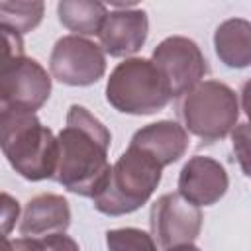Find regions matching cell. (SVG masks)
I'll list each match as a JSON object with an SVG mask.
<instances>
[{
    "label": "cell",
    "instance_id": "obj_19",
    "mask_svg": "<svg viewBox=\"0 0 251 251\" xmlns=\"http://www.w3.org/2000/svg\"><path fill=\"white\" fill-rule=\"evenodd\" d=\"M18 220H20V202L8 192H0V249H12L8 235L16 227Z\"/></svg>",
    "mask_w": 251,
    "mask_h": 251
},
{
    "label": "cell",
    "instance_id": "obj_21",
    "mask_svg": "<svg viewBox=\"0 0 251 251\" xmlns=\"http://www.w3.org/2000/svg\"><path fill=\"white\" fill-rule=\"evenodd\" d=\"M231 131H233L231 133V137H233V151H235V155H237V159L241 163L243 173L249 175L247 173V124L243 122V124L235 126Z\"/></svg>",
    "mask_w": 251,
    "mask_h": 251
},
{
    "label": "cell",
    "instance_id": "obj_6",
    "mask_svg": "<svg viewBox=\"0 0 251 251\" xmlns=\"http://www.w3.org/2000/svg\"><path fill=\"white\" fill-rule=\"evenodd\" d=\"M202 220L200 206L188 202L178 192L163 194L151 204V237L159 249H196Z\"/></svg>",
    "mask_w": 251,
    "mask_h": 251
},
{
    "label": "cell",
    "instance_id": "obj_17",
    "mask_svg": "<svg viewBox=\"0 0 251 251\" xmlns=\"http://www.w3.org/2000/svg\"><path fill=\"white\" fill-rule=\"evenodd\" d=\"M106 245L114 251L124 249H135V251H153L157 249L151 233L137 229V227H120V229H108L106 231Z\"/></svg>",
    "mask_w": 251,
    "mask_h": 251
},
{
    "label": "cell",
    "instance_id": "obj_15",
    "mask_svg": "<svg viewBox=\"0 0 251 251\" xmlns=\"http://www.w3.org/2000/svg\"><path fill=\"white\" fill-rule=\"evenodd\" d=\"M106 6L102 0H59V22L76 35H98L106 18Z\"/></svg>",
    "mask_w": 251,
    "mask_h": 251
},
{
    "label": "cell",
    "instance_id": "obj_22",
    "mask_svg": "<svg viewBox=\"0 0 251 251\" xmlns=\"http://www.w3.org/2000/svg\"><path fill=\"white\" fill-rule=\"evenodd\" d=\"M102 2H106L110 6H116V8H129V6L139 4L141 0H102Z\"/></svg>",
    "mask_w": 251,
    "mask_h": 251
},
{
    "label": "cell",
    "instance_id": "obj_1",
    "mask_svg": "<svg viewBox=\"0 0 251 251\" xmlns=\"http://www.w3.org/2000/svg\"><path fill=\"white\" fill-rule=\"evenodd\" d=\"M110 129L84 106L73 104L57 135L55 180L73 194L92 198L110 173Z\"/></svg>",
    "mask_w": 251,
    "mask_h": 251
},
{
    "label": "cell",
    "instance_id": "obj_12",
    "mask_svg": "<svg viewBox=\"0 0 251 251\" xmlns=\"http://www.w3.org/2000/svg\"><path fill=\"white\" fill-rule=\"evenodd\" d=\"M71 226V206L61 194H37L27 200L18 231L22 237H43L67 231Z\"/></svg>",
    "mask_w": 251,
    "mask_h": 251
},
{
    "label": "cell",
    "instance_id": "obj_13",
    "mask_svg": "<svg viewBox=\"0 0 251 251\" xmlns=\"http://www.w3.org/2000/svg\"><path fill=\"white\" fill-rule=\"evenodd\" d=\"M129 143L153 155L163 167H169L186 153L188 131L173 120H161L137 129Z\"/></svg>",
    "mask_w": 251,
    "mask_h": 251
},
{
    "label": "cell",
    "instance_id": "obj_16",
    "mask_svg": "<svg viewBox=\"0 0 251 251\" xmlns=\"http://www.w3.org/2000/svg\"><path fill=\"white\" fill-rule=\"evenodd\" d=\"M45 14L43 0H0V24L18 33L33 31Z\"/></svg>",
    "mask_w": 251,
    "mask_h": 251
},
{
    "label": "cell",
    "instance_id": "obj_2",
    "mask_svg": "<svg viewBox=\"0 0 251 251\" xmlns=\"http://www.w3.org/2000/svg\"><path fill=\"white\" fill-rule=\"evenodd\" d=\"M0 149L25 180L51 178L57 167V137L35 112L0 100Z\"/></svg>",
    "mask_w": 251,
    "mask_h": 251
},
{
    "label": "cell",
    "instance_id": "obj_18",
    "mask_svg": "<svg viewBox=\"0 0 251 251\" xmlns=\"http://www.w3.org/2000/svg\"><path fill=\"white\" fill-rule=\"evenodd\" d=\"M24 49L22 33L0 24V75L24 57Z\"/></svg>",
    "mask_w": 251,
    "mask_h": 251
},
{
    "label": "cell",
    "instance_id": "obj_5",
    "mask_svg": "<svg viewBox=\"0 0 251 251\" xmlns=\"http://www.w3.org/2000/svg\"><path fill=\"white\" fill-rule=\"evenodd\" d=\"M171 98L163 75L151 59L143 57H129L118 63L106 82V100L122 114H157Z\"/></svg>",
    "mask_w": 251,
    "mask_h": 251
},
{
    "label": "cell",
    "instance_id": "obj_4",
    "mask_svg": "<svg viewBox=\"0 0 251 251\" xmlns=\"http://www.w3.org/2000/svg\"><path fill=\"white\" fill-rule=\"evenodd\" d=\"M178 98L184 129L204 143L224 139L237 126L239 98L233 88L220 80H200Z\"/></svg>",
    "mask_w": 251,
    "mask_h": 251
},
{
    "label": "cell",
    "instance_id": "obj_10",
    "mask_svg": "<svg viewBox=\"0 0 251 251\" xmlns=\"http://www.w3.org/2000/svg\"><path fill=\"white\" fill-rule=\"evenodd\" d=\"M229 186L226 167L206 155L190 157L178 175V194L196 206L216 204Z\"/></svg>",
    "mask_w": 251,
    "mask_h": 251
},
{
    "label": "cell",
    "instance_id": "obj_8",
    "mask_svg": "<svg viewBox=\"0 0 251 251\" xmlns=\"http://www.w3.org/2000/svg\"><path fill=\"white\" fill-rule=\"evenodd\" d=\"M151 61L163 75L173 98L182 96L208 73V65L198 43L184 35L165 37L153 49Z\"/></svg>",
    "mask_w": 251,
    "mask_h": 251
},
{
    "label": "cell",
    "instance_id": "obj_9",
    "mask_svg": "<svg viewBox=\"0 0 251 251\" xmlns=\"http://www.w3.org/2000/svg\"><path fill=\"white\" fill-rule=\"evenodd\" d=\"M51 94V76L47 71L29 57H22L0 75V100L25 108L39 110Z\"/></svg>",
    "mask_w": 251,
    "mask_h": 251
},
{
    "label": "cell",
    "instance_id": "obj_20",
    "mask_svg": "<svg viewBox=\"0 0 251 251\" xmlns=\"http://www.w3.org/2000/svg\"><path fill=\"white\" fill-rule=\"evenodd\" d=\"M12 249H78V243L71 239L65 231L43 235V237H20L12 243Z\"/></svg>",
    "mask_w": 251,
    "mask_h": 251
},
{
    "label": "cell",
    "instance_id": "obj_3",
    "mask_svg": "<svg viewBox=\"0 0 251 251\" xmlns=\"http://www.w3.org/2000/svg\"><path fill=\"white\" fill-rule=\"evenodd\" d=\"M163 169L153 155L129 143L92 196L94 208L106 216H124L139 210L159 186Z\"/></svg>",
    "mask_w": 251,
    "mask_h": 251
},
{
    "label": "cell",
    "instance_id": "obj_14",
    "mask_svg": "<svg viewBox=\"0 0 251 251\" xmlns=\"http://www.w3.org/2000/svg\"><path fill=\"white\" fill-rule=\"evenodd\" d=\"M214 47L229 69H245L251 63V24L245 18H229L216 27Z\"/></svg>",
    "mask_w": 251,
    "mask_h": 251
},
{
    "label": "cell",
    "instance_id": "obj_7",
    "mask_svg": "<svg viewBox=\"0 0 251 251\" xmlns=\"http://www.w3.org/2000/svg\"><path fill=\"white\" fill-rule=\"evenodd\" d=\"M49 69L53 78L63 84L90 86L104 76L106 55L98 43L82 35H63L51 49Z\"/></svg>",
    "mask_w": 251,
    "mask_h": 251
},
{
    "label": "cell",
    "instance_id": "obj_11",
    "mask_svg": "<svg viewBox=\"0 0 251 251\" xmlns=\"http://www.w3.org/2000/svg\"><path fill=\"white\" fill-rule=\"evenodd\" d=\"M149 18L143 10H116L106 14L98 37L100 47L110 57H129L135 55L147 39Z\"/></svg>",
    "mask_w": 251,
    "mask_h": 251
}]
</instances>
